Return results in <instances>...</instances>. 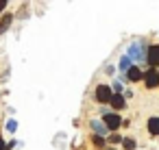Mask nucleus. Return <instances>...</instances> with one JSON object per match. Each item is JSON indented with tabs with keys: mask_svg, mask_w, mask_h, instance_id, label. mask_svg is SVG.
Masks as SVG:
<instances>
[{
	"mask_svg": "<svg viewBox=\"0 0 159 150\" xmlns=\"http://www.w3.org/2000/svg\"><path fill=\"white\" fill-rule=\"evenodd\" d=\"M0 150H9V148H7V141H5L2 137H0Z\"/></svg>",
	"mask_w": 159,
	"mask_h": 150,
	"instance_id": "nucleus-19",
	"label": "nucleus"
},
{
	"mask_svg": "<svg viewBox=\"0 0 159 150\" xmlns=\"http://www.w3.org/2000/svg\"><path fill=\"white\" fill-rule=\"evenodd\" d=\"M109 87H111V91H113V94H122V91H124V83H122L120 78H116Z\"/></svg>",
	"mask_w": 159,
	"mask_h": 150,
	"instance_id": "nucleus-14",
	"label": "nucleus"
},
{
	"mask_svg": "<svg viewBox=\"0 0 159 150\" xmlns=\"http://www.w3.org/2000/svg\"><path fill=\"white\" fill-rule=\"evenodd\" d=\"M142 83H144L146 89H157V87H159V70L148 68V70L144 72V76H142Z\"/></svg>",
	"mask_w": 159,
	"mask_h": 150,
	"instance_id": "nucleus-5",
	"label": "nucleus"
},
{
	"mask_svg": "<svg viewBox=\"0 0 159 150\" xmlns=\"http://www.w3.org/2000/svg\"><path fill=\"white\" fill-rule=\"evenodd\" d=\"M11 22H13V13H5V15H0V35L2 33H7L9 29H11Z\"/></svg>",
	"mask_w": 159,
	"mask_h": 150,
	"instance_id": "nucleus-10",
	"label": "nucleus"
},
{
	"mask_svg": "<svg viewBox=\"0 0 159 150\" xmlns=\"http://www.w3.org/2000/svg\"><path fill=\"white\" fill-rule=\"evenodd\" d=\"M113 96V91H111V87H109V83H98L96 87H94V100L98 102V104H109V98Z\"/></svg>",
	"mask_w": 159,
	"mask_h": 150,
	"instance_id": "nucleus-3",
	"label": "nucleus"
},
{
	"mask_svg": "<svg viewBox=\"0 0 159 150\" xmlns=\"http://www.w3.org/2000/svg\"><path fill=\"white\" fill-rule=\"evenodd\" d=\"M152 70H159V44H148L146 48V59H144Z\"/></svg>",
	"mask_w": 159,
	"mask_h": 150,
	"instance_id": "nucleus-6",
	"label": "nucleus"
},
{
	"mask_svg": "<svg viewBox=\"0 0 159 150\" xmlns=\"http://www.w3.org/2000/svg\"><path fill=\"white\" fill-rule=\"evenodd\" d=\"M146 130L152 135V137H159V115H150L146 120Z\"/></svg>",
	"mask_w": 159,
	"mask_h": 150,
	"instance_id": "nucleus-9",
	"label": "nucleus"
},
{
	"mask_svg": "<svg viewBox=\"0 0 159 150\" xmlns=\"http://www.w3.org/2000/svg\"><path fill=\"white\" fill-rule=\"evenodd\" d=\"M105 74H109V76L116 74V65H107V68H105Z\"/></svg>",
	"mask_w": 159,
	"mask_h": 150,
	"instance_id": "nucleus-17",
	"label": "nucleus"
},
{
	"mask_svg": "<svg viewBox=\"0 0 159 150\" xmlns=\"http://www.w3.org/2000/svg\"><path fill=\"white\" fill-rule=\"evenodd\" d=\"M5 128H7V133H16V130H18V122H16V120L11 117V120H7Z\"/></svg>",
	"mask_w": 159,
	"mask_h": 150,
	"instance_id": "nucleus-15",
	"label": "nucleus"
},
{
	"mask_svg": "<svg viewBox=\"0 0 159 150\" xmlns=\"http://www.w3.org/2000/svg\"><path fill=\"white\" fill-rule=\"evenodd\" d=\"M131 65H133V61H131V59H129L126 55H122V57H120V61H118V70H120V72L124 74V72H126V70H129Z\"/></svg>",
	"mask_w": 159,
	"mask_h": 150,
	"instance_id": "nucleus-12",
	"label": "nucleus"
},
{
	"mask_svg": "<svg viewBox=\"0 0 159 150\" xmlns=\"http://www.w3.org/2000/svg\"><path fill=\"white\" fill-rule=\"evenodd\" d=\"M107 137H109L111 143H120V141H122V135H118V133H109Z\"/></svg>",
	"mask_w": 159,
	"mask_h": 150,
	"instance_id": "nucleus-16",
	"label": "nucleus"
},
{
	"mask_svg": "<svg viewBox=\"0 0 159 150\" xmlns=\"http://www.w3.org/2000/svg\"><path fill=\"white\" fill-rule=\"evenodd\" d=\"M89 130H92V135H100V137L109 135V130L105 128V124L100 120H89Z\"/></svg>",
	"mask_w": 159,
	"mask_h": 150,
	"instance_id": "nucleus-8",
	"label": "nucleus"
},
{
	"mask_svg": "<svg viewBox=\"0 0 159 150\" xmlns=\"http://www.w3.org/2000/svg\"><path fill=\"white\" fill-rule=\"evenodd\" d=\"M89 141H92V146H96L98 150H105V148H107V141H105V137H100V135H89Z\"/></svg>",
	"mask_w": 159,
	"mask_h": 150,
	"instance_id": "nucleus-11",
	"label": "nucleus"
},
{
	"mask_svg": "<svg viewBox=\"0 0 159 150\" xmlns=\"http://www.w3.org/2000/svg\"><path fill=\"white\" fill-rule=\"evenodd\" d=\"M2 11H7V0H0V15H2Z\"/></svg>",
	"mask_w": 159,
	"mask_h": 150,
	"instance_id": "nucleus-18",
	"label": "nucleus"
},
{
	"mask_svg": "<svg viewBox=\"0 0 159 150\" xmlns=\"http://www.w3.org/2000/svg\"><path fill=\"white\" fill-rule=\"evenodd\" d=\"M109 107L113 109V113H118V111H122V109L126 107V100L122 98V94H113V96L109 98Z\"/></svg>",
	"mask_w": 159,
	"mask_h": 150,
	"instance_id": "nucleus-7",
	"label": "nucleus"
},
{
	"mask_svg": "<svg viewBox=\"0 0 159 150\" xmlns=\"http://www.w3.org/2000/svg\"><path fill=\"white\" fill-rule=\"evenodd\" d=\"M120 143H122V148H124V150H135V148H137V143H135V139H133V137H122V141H120Z\"/></svg>",
	"mask_w": 159,
	"mask_h": 150,
	"instance_id": "nucleus-13",
	"label": "nucleus"
},
{
	"mask_svg": "<svg viewBox=\"0 0 159 150\" xmlns=\"http://www.w3.org/2000/svg\"><path fill=\"white\" fill-rule=\"evenodd\" d=\"M146 48H148L146 39H135V42L126 48L124 55H126L131 61H144V59H146Z\"/></svg>",
	"mask_w": 159,
	"mask_h": 150,
	"instance_id": "nucleus-1",
	"label": "nucleus"
},
{
	"mask_svg": "<svg viewBox=\"0 0 159 150\" xmlns=\"http://www.w3.org/2000/svg\"><path fill=\"white\" fill-rule=\"evenodd\" d=\"M100 122L105 124V128L109 130V133H116L120 126H122V117H120V113H113V111H105L102 113V117H100Z\"/></svg>",
	"mask_w": 159,
	"mask_h": 150,
	"instance_id": "nucleus-2",
	"label": "nucleus"
},
{
	"mask_svg": "<svg viewBox=\"0 0 159 150\" xmlns=\"http://www.w3.org/2000/svg\"><path fill=\"white\" fill-rule=\"evenodd\" d=\"M142 76H144V70H142L139 65H135V63H133V65H131V68L120 76V81H122L124 85H126V83H142Z\"/></svg>",
	"mask_w": 159,
	"mask_h": 150,
	"instance_id": "nucleus-4",
	"label": "nucleus"
}]
</instances>
